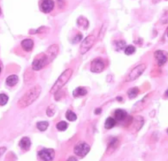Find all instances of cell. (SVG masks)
<instances>
[{
  "mask_svg": "<svg viewBox=\"0 0 168 161\" xmlns=\"http://www.w3.org/2000/svg\"><path fill=\"white\" fill-rule=\"evenodd\" d=\"M42 91V88L39 85H35L24 94L17 102V106L21 109L31 105L39 98Z\"/></svg>",
  "mask_w": 168,
  "mask_h": 161,
  "instance_id": "obj_1",
  "label": "cell"
},
{
  "mask_svg": "<svg viewBox=\"0 0 168 161\" xmlns=\"http://www.w3.org/2000/svg\"><path fill=\"white\" fill-rule=\"evenodd\" d=\"M73 71L71 68H68L65 70L59 76L57 80L56 81L52 87L50 91L51 94H55L56 92L60 90L68 82L73 74Z\"/></svg>",
  "mask_w": 168,
  "mask_h": 161,
  "instance_id": "obj_2",
  "label": "cell"
},
{
  "mask_svg": "<svg viewBox=\"0 0 168 161\" xmlns=\"http://www.w3.org/2000/svg\"><path fill=\"white\" fill-rule=\"evenodd\" d=\"M50 63L48 56L45 53H42L37 55L32 62V68L34 71H40L48 65Z\"/></svg>",
  "mask_w": 168,
  "mask_h": 161,
  "instance_id": "obj_3",
  "label": "cell"
},
{
  "mask_svg": "<svg viewBox=\"0 0 168 161\" xmlns=\"http://www.w3.org/2000/svg\"><path fill=\"white\" fill-rule=\"evenodd\" d=\"M146 68L147 67L145 64H141L137 66L134 68H133V70H132L130 73H129L126 79V81L127 82H130L135 80L140 76H142L143 72L145 71Z\"/></svg>",
  "mask_w": 168,
  "mask_h": 161,
  "instance_id": "obj_4",
  "label": "cell"
},
{
  "mask_svg": "<svg viewBox=\"0 0 168 161\" xmlns=\"http://www.w3.org/2000/svg\"><path fill=\"white\" fill-rule=\"evenodd\" d=\"M90 146L85 141H79L74 148V153L77 156L83 158L87 155L90 151Z\"/></svg>",
  "mask_w": 168,
  "mask_h": 161,
  "instance_id": "obj_5",
  "label": "cell"
},
{
  "mask_svg": "<svg viewBox=\"0 0 168 161\" xmlns=\"http://www.w3.org/2000/svg\"><path fill=\"white\" fill-rule=\"evenodd\" d=\"M96 38L93 35H90L87 37L80 44L79 51L82 55L87 52L94 45Z\"/></svg>",
  "mask_w": 168,
  "mask_h": 161,
  "instance_id": "obj_6",
  "label": "cell"
},
{
  "mask_svg": "<svg viewBox=\"0 0 168 161\" xmlns=\"http://www.w3.org/2000/svg\"><path fill=\"white\" fill-rule=\"evenodd\" d=\"M105 63L100 58L94 59L90 64V71L94 73H101L105 68Z\"/></svg>",
  "mask_w": 168,
  "mask_h": 161,
  "instance_id": "obj_7",
  "label": "cell"
},
{
  "mask_svg": "<svg viewBox=\"0 0 168 161\" xmlns=\"http://www.w3.org/2000/svg\"><path fill=\"white\" fill-rule=\"evenodd\" d=\"M55 155L54 149L52 148H44L38 152L39 157L44 161H52Z\"/></svg>",
  "mask_w": 168,
  "mask_h": 161,
  "instance_id": "obj_8",
  "label": "cell"
},
{
  "mask_svg": "<svg viewBox=\"0 0 168 161\" xmlns=\"http://www.w3.org/2000/svg\"><path fill=\"white\" fill-rule=\"evenodd\" d=\"M54 7L53 0H40V9L45 13H48L52 11Z\"/></svg>",
  "mask_w": 168,
  "mask_h": 161,
  "instance_id": "obj_9",
  "label": "cell"
},
{
  "mask_svg": "<svg viewBox=\"0 0 168 161\" xmlns=\"http://www.w3.org/2000/svg\"><path fill=\"white\" fill-rule=\"evenodd\" d=\"M154 57L157 62L158 65L161 67L165 65L167 61V53L165 51L158 50L154 53Z\"/></svg>",
  "mask_w": 168,
  "mask_h": 161,
  "instance_id": "obj_10",
  "label": "cell"
},
{
  "mask_svg": "<svg viewBox=\"0 0 168 161\" xmlns=\"http://www.w3.org/2000/svg\"><path fill=\"white\" fill-rule=\"evenodd\" d=\"M59 51V47L57 44H53L50 45L45 52L46 54L50 60V63H51L57 57Z\"/></svg>",
  "mask_w": 168,
  "mask_h": 161,
  "instance_id": "obj_11",
  "label": "cell"
},
{
  "mask_svg": "<svg viewBox=\"0 0 168 161\" xmlns=\"http://www.w3.org/2000/svg\"><path fill=\"white\" fill-rule=\"evenodd\" d=\"M22 48L24 51L26 52H30L32 51L34 47V41L30 39H26L24 40L21 42Z\"/></svg>",
  "mask_w": 168,
  "mask_h": 161,
  "instance_id": "obj_12",
  "label": "cell"
},
{
  "mask_svg": "<svg viewBox=\"0 0 168 161\" xmlns=\"http://www.w3.org/2000/svg\"><path fill=\"white\" fill-rule=\"evenodd\" d=\"M31 141L29 138L27 136L23 137L20 140L19 143V146L22 150L25 151H27L29 150L31 147Z\"/></svg>",
  "mask_w": 168,
  "mask_h": 161,
  "instance_id": "obj_13",
  "label": "cell"
},
{
  "mask_svg": "<svg viewBox=\"0 0 168 161\" xmlns=\"http://www.w3.org/2000/svg\"><path fill=\"white\" fill-rule=\"evenodd\" d=\"M127 112L122 109H117L114 112V117L116 120L118 121H122L127 118Z\"/></svg>",
  "mask_w": 168,
  "mask_h": 161,
  "instance_id": "obj_14",
  "label": "cell"
},
{
  "mask_svg": "<svg viewBox=\"0 0 168 161\" xmlns=\"http://www.w3.org/2000/svg\"><path fill=\"white\" fill-rule=\"evenodd\" d=\"M18 77L16 75L13 74L8 76L6 79V85L9 87H13L17 84L18 82Z\"/></svg>",
  "mask_w": 168,
  "mask_h": 161,
  "instance_id": "obj_15",
  "label": "cell"
},
{
  "mask_svg": "<svg viewBox=\"0 0 168 161\" xmlns=\"http://www.w3.org/2000/svg\"><path fill=\"white\" fill-rule=\"evenodd\" d=\"M87 94V91L85 87H78L75 89L73 92V95L74 97H80L85 96Z\"/></svg>",
  "mask_w": 168,
  "mask_h": 161,
  "instance_id": "obj_16",
  "label": "cell"
},
{
  "mask_svg": "<svg viewBox=\"0 0 168 161\" xmlns=\"http://www.w3.org/2000/svg\"><path fill=\"white\" fill-rule=\"evenodd\" d=\"M116 119L111 117H109L107 118L106 120L104 126L106 130H110L116 126Z\"/></svg>",
  "mask_w": 168,
  "mask_h": 161,
  "instance_id": "obj_17",
  "label": "cell"
},
{
  "mask_svg": "<svg viewBox=\"0 0 168 161\" xmlns=\"http://www.w3.org/2000/svg\"><path fill=\"white\" fill-rule=\"evenodd\" d=\"M139 93V88L138 87H135L131 88L128 90L127 95H128V97L130 99H133L137 97Z\"/></svg>",
  "mask_w": 168,
  "mask_h": 161,
  "instance_id": "obj_18",
  "label": "cell"
},
{
  "mask_svg": "<svg viewBox=\"0 0 168 161\" xmlns=\"http://www.w3.org/2000/svg\"><path fill=\"white\" fill-rule=\"evenodd\" d=\"M134 122L135 128L137 130H140L144 124L143 118L141 116H138L136 118Z\"/></svg>",
  "mask_w": 168,
  "mask_h": 161,
  "instance_id": "obj_19",
  "label": "cell"
},
{
  "mask_svg": "<svg viewBox=\"0 0 168 161\" xmlns=\"http://www.w3.org/2000/svg\"><path fill=\"white\" fill-rule=\"evenodd\" d=\"M77 24L79 27L83 29H86L89 26L88 20L85 18L82 17L79 18L77 20Z\"/></svg>",
  "mask_w": 168,
  "mask_h": 161,
  "instance_id": "obj_20",
  "label": "cell"
},
{
  "mask_svg": "<svg viewBox=\"0 0 168 161\" xmlns=\"http://www.w3.org/2000/svg\"><path fill=\"white\" fill-rule=\"evenodd\" d=\"M49 126V123L47 121H43L38 122L37 123V127L38 129L41 132H44L47 129Z\"/></svg>",
  "mask_w": 168,
  "mask_h": 161,
  "instance_id": "obj_21",
  "label": "cell"
},
{
  "mask_svg": "<svg viewBox=\"0 0 168 161\" xmlns=\"http://www.w3.org/2000/svg\"><path fill=\"white\" fill-rule=\"evenodd\" d=\"M65 116L67 119L71 122H74L77 119V116L76 113L71 110H68L67 111Z\"/></svg>",
  "mask_w": 168,
  "mask_h": 161,
  "instance_id": "obj_22",
  "label": "cell"
},
{
  "mask_svg": "<svg viewBox=\"0 0 168 161\" xmlns=\"http://www.w3.org/2000/svg\"><path fill=\"white\" fill-rule=\"evenodd\" d=\"M56 128L61 132H64L66 130L68 127V124L66 121H61L56 124Z\"/></svg>",
  "mask_w": 168,
  "mask_h": 161,
  "instance_id": "obj_23",
  "label": "cell"
},
{
  "mask_svg": "<svg viewBox=\"0 0 168 161\" xmlns=\"http://www.w3.org/2000/svg\"><path fill=\"white\" fill-rule=\"evenodd\" d=\"M118 140L116 138H113L111 140L109 143V145L108 146V150H109V151L111 150H114L118 145Z\"/></svg>",
  "mask_w": 168,
  "mask_h": 161,
  "instance_id": "obj_24",
  "label": "cell"
},
{
  "mask_svg": "<svg viewBox=\"0 0 168 161\" xmlns=\"http://www.w3.org/2000/svg\"><path fill=\"white\" fill-rule=\"evenodd\" d=\"M55 105L52 104L48 107L46 110V114L48 117H52L55 114Z\"/></svg>",
  "mask_w": 168,
  "mask_h": 161,
  "instance_id": "obj_25",
  "label": "cell"
},
{
  "mask_svg": "<svg viewBox=\"0 0 168 161\" xmlns=\"http://www.w3.org/2000/svg\"><path fill=\"white\" fill-rule=\"evenodd\" d=\"M136 51V48L133 45H129L125 48L124 53L127 55H131L134 54Z\"/></svg>",
  "mask_w": 168,
  "mask_h": 161,
  "instance_id": "obj_26",
  "label": "cell"
},
{
  "mask_svg": "<svg viewBox=\"0 0 168 161\" xmlns=\"http://www.w3.org/2000/svg\"><path fill=\"white\" fill-rule=\"evenodd\" d=\"M9 101V97L5 94H0V105L3 106L7 104Z\"/></svg>",
  "mask_w": 168,
  "mask_h": 161,
  "instance_id": "obj_27",
  "label": "cell"
},
{
  "mask_svg": "<svg viewBox=\"0 0 168 161\" xmlns=\"http://www.w3.org/2000/svg\"><path fill=\"white\" fill-rule=\"evenodd\" d=\"M126 42L124 40L117 41L116 42V47L117 50H122L126 47Z\"/></svg>",
  "mask_w": 168,
  "mask_h": 161,
  "instance_id": "obj_28",
  "label": "cell"
},
{
  "mask_svg": "<svg viewBox=\"0 0 168 161\" xmlns=\"http://www.w3.org/2000/svg\"><path fill=\"white\" fill-rule=\"evenodd\" d=\"M82 35L81 34H79L76 35V37L74 38L73 40V44H76L78 43L79 42H80L82 40Z\"/></svg>",
  "mask_w": 168,
  "mask_h": 161,
  "instance_id": "obj_29",
  "label": "cell"
},
{
  "mask_svg": "<svg viewBox=\"0 0 168 161\" xmlns=\"http://www.w3.org/2000/svg\"><path fill=\"white\" fill-rule=\"evenodd\" d=\"M106 30V29H105V27H103L102 29H101V31L100 32V33H99V37L100 39H101V37H102V35H103L105 34Z\"/></svg>",
  "mask_w": 168,
  "mask_h": 161,
  "instance_id": "obj_30",
  "label": "cell"
},
{
  "mask_svg": "<svg viewBox=\"0 0 168 161\" xmlns=\"http://www.w3.org/2000/svg\"><path fill=\"white\" fill-rule=\"evenodd\" d=\"M6 147H0V157L2 156V155L5 153V152L6 151Z\"/></svg>",
  "mask_w": 168,
  "mask_h": 161,
  "instance_id": "obj_31",
  "label": "cell"
},
{
  "mask_svg": "<svg viewBox=\"0 0 168 161\" xmlns=\"http://www.w3.org/2000/svg\"><path fill=\"white\" fill-rule=\"evenodd\" d=\"M101 112H102V109L101 108H97V109H96L95 110V113L96 115L100 114Z\"/></svg>",
  "mask_w": 168,
  "mask_h": 161,
  "instance_id": "obj_32",
  "label": "cell"
},
{
  "mask_svg": "<svg viewBox=\"0 0 168 161\" xmlns=\"http://www.w3.org/2000/svg\"><path fill=\"white\" fill-rule=\"evenodd\" d=\"M68 161H77V159H76V157H69V159L68 160Z\"/></svg>",
  "mask_w": 168,
  "mask_h": 161,
  "instance_id": "obj_33",
  "label": "cell"
},
{
  "mask_svg": "<svg viewBox=\"0 0 168 161\" xmlns=\"http://www.w3.org/2000/svg\"><path fill=\"white\" fill-rule=\"evenodd\" d=\"M118 98H119V99H118V98H117V100H118V101H120V102H121V101H122V97H118Z\"/></svg>",
  "mask_w": 168,
  "mask_h": 161,
  "instance_id": "obj_34",
  "label": "cell"
},
{
  "mask_svg": "<svg viewBox=\"0 0 168 161\" xmlns=\"http://www.w3.org/2000/svg\"><path fill=\"white\" fill-rule=\"evenodd\" d=\"M1 72H2V67H1V66L0 65V74H1Z\"/></svg>",
  "mask_w": 168,
  "mask_h": 161,
  "instance_id": "obj_35",
  "label": "cell"
},
{
  "mask_svg": "<svg viewBox=\"0 0 168 161\" xmlns=\"http://www.w3.org/2000/svg\"><path fill=\"white\" fill-rule=\"evenodd\" d=\"M2 14V9H1V8L0 7V16Z\"/></svg>",
  "mask_w": 168,
  "mask_h": 161,
  "instance_id": "obj_36",
  "label": "cell"
}]
</instances>
